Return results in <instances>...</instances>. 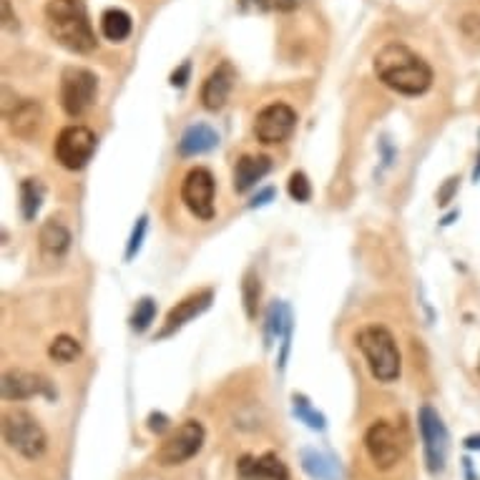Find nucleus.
<instances>
[{
    "mask_svg": "<svg viewBox=\"0 0 480 480\" xmlns=\"http://www.w3.org/2000/svg\"><path fill=\"white\" fill-rule=\"evenodd\" d=\"M375 76L400 96H423L433 86V68L402 43L383 46L373 61Z\"/></svg>",
    "mask_w": 480,
    "mask_h": 480,
    "instance_id": "obj_1",
    "label": "nucleus"
},
{
    "mask_svg": "<svg viewBox=\"0 0 480 480\" xmlns=\"http://www.w3.org/2000/svg\"><path fill=\"white\" fill-rule=\"evenodd\" d=\"M46 21L55 43L71 54H91L98 43L83 0H48Z\"/></svg>",
    "mask_w": 480,
    "mask_h": 480,
    "instance_id": "obj_2",
    "label": "nucleus"
},
{
    "mask_svg": "<svg viewBox=\"0 0 480 480\" xmlns=\"http://www.w3.org/2000/svg\"><path fill=\"white\" fill-rule=\"evenodd\" d=\"M358 347L377 383H395L400 377L402 360L395 334L383 324H367L358 333Z\"/></svg>",
    "mask_w": 480,
    "mask_h": 480,
    "instance_id": "obj_3",
    "label": "nucleus"
},
{
    "mask_svg": "<svg viewBox=\"0 0 480 480\" xmlns=\"http://www.w3.org/2000/svg\"><path fill=\"white\" fill-rule=\"evenodd\" d=\"M3 441L26 460H38L48 451V435L26 410H11L3 417Z\"/></svg>",
    "mask_w": 480,
    "mask_h": 480,
    "instance_id": "obj_4",
    "label": "nucleus"
},
{
    "mask_svg": "<svg viewBox=\"0 0 480 480\" xmlns=\"http://www.w3.org/2000/svg\"><path fill=\"white\" fill-rule=\"evenodd\" d=\"M417 427L423 438V453H425V467L430 476H441L448 463V451H451V435L442 423L441 413L430 405H423L417 413Z\"/></svg>",
    "mask_w": 480,
    "mask_h": 480,
    "instance_id": "obj_5",
    "label": "nucleus"
},
{
    "mask_svg": "<svg viewBox=\"0 0 480 480\" xmlns=\"http://www.w3.org/2000/svg\"><path fill=\"white\" fill-rule=\"evenodd\" d=\"M408 451V442L390 420H377L365 433V453L377 470H390L400 463Z\"/></svg>",
    "mask_w": 480,
    "mask_h": 480,
    "instance_id": "obj_6",
    "label": "nucleus"
},
{
    "mask_svg": "<svg viewBox=\"0 0 480 480\" xmlns=\"http://www.w3.org/2000/svg\"><path fill=\"white\" fill-rule=\"evenodd\" d=\"M98 79L88 68L68 66L61 73V106L71 119H80L96 104Z\"/></svg>",
    "mask_w": 480,
    "mask_h": 480,
    "instance_id": "obj_7",
    "label": "nucleus"
},
{
    "mask_svg": "<svg viewBox=\"0 0 480 480\" xmlns=\"http://www.w3.org/2000/svg\"><path fill=\"white\" fill-rule=\"evenodd\" d=\"M206 442V430L201 425L199 420H187L173 430L166 441L161 442L159 451H156V463L164 467L181 466L191 460L194 455L201 453Z\"/></svg>",
    "mask_w": 480,
    "mask_h": 480,
    "instance_id": "obj_8",
    "label": "nucleus"
},
{
    "mask_svg": "<svg viewBox=\"0 0 480 480\" xmlns=\"http://www.w3.org/2000/svg\"><path fill=\"white\" fill-rule=\"evenodd\" d=\"M96 151V134L88 129V126H80V123H73V126H66L61 134L55 136L54 154L58 164L68 169V172H79L83 169Z\"/></svg>",
    "mask_w": 480,
    "mask_h": 480,
    "instance_id": "obj_9",
    "label": "nucleus"
},
{
    "mask_svg": "<svg viewBox=\"0 0 480 480\" xmlns=\"http://www.w3.org/2000/svg\"><path fill=\"white\" fill-rule=\"evenodd\" d=\"M214 197H216V181L214 173L204 166H197L184 176L181 181V201L187 204V209L201 222L214 219Z\"/></svg>",
    "mask_w": 480,
    "mask_h": 480,
    "instance_id": "obj_10",
    "label": "nucleus"
},
{
    "mask_svg": "<svg viewBox=\"0 0 480 480\" xmlns=\"http://www.w3.org/2000/svg\"><path fill=\"white\" fill-rule=\"evenodd\" d=\"M297 111L290 104H269L254 119V136L262 144H282L292 136Z\"/></svg>",
    "mask_w": 480,
    "mask_h": 480,
    "instance_id": "obj_11",
    "label": "nucleus"
},
{
    "mask_svg": "<svg viewBox=\"0 0 480 480\" xmlns=\"http://www.w3.org/2000/svg\"><path fill=\"white\" fill-rule=\"evenodd\" d=\"M3 400L8 402H21L28 398H36V395H46V398H54V387L51 383L38 373H30V370H8L3 375Z\"/></svg>",
    "mask_w": 480,
    "mask_h": 480,
    "instance_id": "obj_12",
    "label": "nucleus"
},
{
    "mask_svg": "<svg viewBox=\"0 0 480 480\" xmlns=\"http://www.w3.org/2000/svg\"><path fill=\"white\" fill-rule=\"evenodd\" d=\"M212 302H214V290H199V292L184 297L176 307L169 309L166 322H164L161 333L156 334V340H166V337H172L173 333H179L184 324H189L191 320H197L199 315H204L206 309L212 307Z\"/></svg>",
    "mask_w": 480,
    "mask_h": 480,
    "instance_id": "obj_13",
    "label": "nucleus"
},
{
    "mask_svg": "<svg viewBox=\"0 0 480 480\" xmlns=\"http://www.w3.org/2000/svg\"><path fill=\"white\" fill-rule=\"evenodd\" d=\"M234 80H237L234 66L229 61H222L206 76L204 86H201V104H204V108L206 111H222V108L227 106L232 88H234Z\"/></svg>",
    "mask_w": 480,
    "mask_h": 480,
    "instance_id": "obj_14",
    "label": "nucleus"
},
{
    "mask_svg": "<svg viewBox=\"0 0 480 480\" xmlns=\"http://www.w3.org/2000/svg\"><path fill=\"white\" fill-rule=\"evenodd\" d=\"M240 480H290V470L282 463L280 455H241L237 463Z\"/></svg>",
    "mask_w": 480,
    "mask_h": 480,
    "instance_id": "obj_15",
    "label": "nucleus"
},
{
    "mask_svg": "<svg viewBox=\"0 0 480 480\" xmlns=\"http://www.w3.org/2000/svg\"><path fill=\"white\" fill-rule=\"evenodd\" d=\"M5 121H8L11 134L21 136V139H33L43 123V108L38 101L23 98V101H15L13 108H5Z\"/></svg>",
    "mask_w": 480,
    "mask_h": 480,
    "instance_id": "obj_16",
    "label": "nucleus"
},
{
    "mask_svg": "<svg viewBox=\"0 0 480 480\" xmlns=\"http://www.w3.org/2000/svg\"><path fill=\"white\" fill-rule=\"evenodd\" d=\"M269 172H272V159L265 156V154L241 156L237 161V166H234V189H237V194H244V191L257 187V181H262Z\"/></svg>",
    "mask_w": 480,
    "mask_h": 480,
    "instance_id": "obj_17",
    "label": "nucleus"
},
{
    "mask_svg": "<svg viewBox=\"0 0 480 480\" xmlns=\"http://www.w3.org/2000/svg\"><path fill=\"white\" fill-rule=\"evenodd\" d=\"M219 147V134L214 131L209 123H194L179 139V154L189 159V156H199L212 148Z\"/></svg>",
    "mask_w": 480,
    "mask_h": 480,
    "instance_id": "obj_18",
    "label": "nucleus"
},
{
    "mask_svg": "<svg viewBox=\"0 0 480 480\" xmlns=\"http://www.w3.org/2000/svg\"><path fill=\"white\" fill-rule=\"evenodd\" d=\"M299 463H302V470L307 473L309 478L342 480V467L337 466L330 455L322 453V451H315V448H302V453H299Z\"/></svg>",
    "mask_w": 480,
    "mask_h": 480,
    "instance_id": "obj_19",
    "label": "nucleus"
},
{
    "mask_svg": "<svg viewBox=\"0 0 480 480\" xmlns=\"http://www.w3.org/2000/svg\"><path fill=\"white\" fill-rule=\"evenodd\" d=\"M38 244L43 254L63 257L71 249V232L61 219H48V222H43L38 232Z\"/></svg>",
    "mask_w": 480,
    "mask_h": 480,
    "instance_id": "obj_20",
    "label": "nucleus"
},
{
    "mask_svg": "<svg viewBox=\"0 0 480 480\" xmlns=\"http://www.w3.org/2000/svg\"><path fill=\"white\" fill-rule=\"evenodd\" d=\"M131 30H134V21H131V15L126 13V11H121V8H108L106 13L101 15V33L111 43L126 40L131 36Z\"/></svg>",
    "mask_w": 480,
    "mask_h": 480,
    "instance_id": "obj_21",
    "label": "nucleus"
},
{
    "mask_svg": "<svg viewBox=\"0 0 480 480\" xmlns=\"http://www.w3.org/2000/svg\"><path fill=\"white\" fill-rule=\"evenodd\" d=\"M292 333V312L284 302H272L267 309V324H265V334H267V345L274 340H284Z\"/></svg>",
    "mask_w": 480,
    "mask_h": 480,
    "instance_id": "obj_22",
    "label": "nucleus"
},
{
    "mask_svg": "<svg viewBox=\"0 0 480 480\" xmlns=\"http://www.w3.org/2000/svg\"><path fill=\"white\" fill-rule=\"evenodd\" d=\"M46 197V189L40 184L38 179H23L21 189H18V199H21V214L26 222H33L36 214L40 212V204Z\"/></svg>",
    "mask_w": 480,
    "mask_h": 480,
    "instance_id": "obj_23",
    "label": "nucleus"
},
{
    "mask_svg": "<svg viewBox=\"0 0 480 480\" xmlns=\"http://www.w3.org/2000/svg\"><path fill=\"white\" fill-rule=\"evenodd\" d=\"M259 294H262L259 274H257L254 269H247V274H244V280H241V302H244V312H247L249 320H257Z\"/></svg>",
    "mask_w": 480,
    "mask_h": 480,
    "instance_id": "obj_24",
    "label": "nucleus"
},
{
    "mask_svg": "<svg viewBox=\"0 0 480 480\" xmlns=\"http://www.w3.org/2000/svg\"><path fill=\"white\" fill-rule=\"evenodd\" d=\"M292 413L299 423H305V425L312 427V430H324V427H327L324 415H322L317 408H312V402H309L305 395H294Z\"/></svg>",
    "mask_w": 480,
    "mask_h": 480,
    "instance_id": "obj_25",
    "label": "nucleus"
},
{
    "mask_svg": "<svg viewBox=\"0 0 480 480\" xmlns=\"http://www.w3.org/2000/svg\"><path fill=\"white\" fill-rule=\"evenodd\" d=\"M48 355L51 360L61 362V365H71L80 355V342L71 334H58L51 347H48Z\"/></svg>",
    "mask_w": 480,
    "mask_h": 480,
    "instance_id": "obj_26",
    "label": "nucleus"
},
{
    "mask_svg": "<svg viewBox=\"0 0 480 480\" xmlns=\"http://www.w3.org/2000/svg\"><path fill=\"white\" fill-rule=\"evenodd\" d=\"M154 320H156V302H154L151 297L139 299L134 315H131V330H134V333H147Z\"/></svg>",
    "mask_w": 480,
    "mask_h": 480,
    "instance_id": "obj_27",
    "label": "nucleus"
},
{
    "mask_svg": "<svg viewBox=\"0 0 480 480\" xmlns=\"http://www.w3.org/2000/svg\"><path fill=\"white\" fill-rule=\"evenodd\" d=\"M287 189H290V197H292L294 201H299V204L312 199V184H309L307 173L294 172L292 176H290V187Z\"/></svg>",
    "mask_w": 480,
    "mask_h": 480,
    "instance_id": "obj_28",
    "label": "nucleus"
},
{
    "mask_svg": "<svg viewBox=\"0 0 480 480\" xmlns=\"http://www.w3.org/2000/svg\"><path fill=\"white\" fill-rule=\"evenodd\" d=\"M148 229V216H139L134 224V232H131V240H129V247H126V259H134L141 244H144V237H147Z\"/></svg>",
    "mask_w": 480,
    "mask_h": 480,
    "instance_id": "obj_29",
    "label": "nucleus"
},
{
    "mask_svg": "<svg viewBox=\"0 0 480 480\" xmlns=\"http://www.w3.org/2000/svg\"><path fill=\"white\" fill-rule=\"evenodd\" d=\"M460 30L467 40H480V15L467 13L463 21H460Z\"/></svg>",
    "mask_w": 480,
    "mask_h": 480,
    "instance_id": "obj_30",
    "label": "nucleus"
},
{
    "mask_svg": "<svg viewBox=\"0 0 480 480\" xmlns=\"http://www.w3.org/2000/svg\"><path fill=\"white\" fill-rule=\"evenodd\" d=\"M189 76H191V61H184L181 66L176 68L172 73V86L173 88H184L187 86Z\"/></svg>",
    "mask_w": 480,
    "mask_h": 480,
    "instance_id": "obj_31",
    "label": "nucleus"
},
{
    "mask_svg": "<svg viewBox=\"0 0 480 480\" xmlns=\"http://www.w3.org/2000/svg\"><path fill=\"white\" fill-rule=\"evenodd\" d=\"M148 430L156 433V435L166 433V430H169V417L164 413H151L148 415Z\"/></svg>",
    "mask_w": 480,
    "mask_h": 480,
    "instance_id": "obj_32",
    "label": "nucleus"
},
{
    "mask_svg": "<svg viewBox=\"0 0 480 480\" xmlns=\"http://www.w3.org/2000/svg\"><path fill=\"white\" fill-rule=\"evenodd\" d=\"M458 187H460V179H455V176L453 179H448L445 187L438 191V204H448V201L453 199V194L458 191Z\"/></svg>",
    "mask_w": 480,
    "mask_h": 480,
    "instance_id": "obj_33",
    "label": "nucleus"
},
{
    "mask_svg": "<svg viewBox=\"0 0 480 480\" xmlns=\"http://www.w3.org/2000/svg\"><path fill=\"white\" fill-rule=\"evenodd\" d=\"M3 26L8 30H18V18L13 15V8H11V0H3Z\"/></svg>",
    "mask_w": 480,
    "mask_h": 480,
    "instance_id": "obj_34",
    "label": "nucleus"
},
{
    "mask_svg": "<svg viewBox=\"0 0 480 480\" xmlns=\"http://www.w3.org/2000/svg\"><path fill=\"white\" fill-rule=\"evenodd\" d=\"M274 199V189L269 187L265 189V191H259L257 197H254L252 201H249V209H259V206H267L269 201Z\"/></svg>",
    "mask_w": 480,
    "mask_h": 480,
    "instance_id": "obj_35",
    "label": "nucleus"
},
{
    "mask_svg": "<svg viewBox=\"0 0 480 480\" xmlns=\"http://www.w3.org/2000/svg\"><path fill=\"white\" fill-rule=\"evenodd\" d=\"M463 445H466L467 451H480V433L478 435H467Z\"/></svg>",
    "mask_w": 480,
    "mask_h": 480,
    "instance_id": "obj_36",
    "label": "nucleus"
},
{
    "mask_svg": "<svg viewBox=\"0 0 480 480\" xmlns=\"http://www.w3.org/2000/svg\"><path fill=\"white\" fill-rule=\"evenodd\" d=\"M473 181H480V156L476 161V169H473Z\"/></svg>",
    "mask_w": 480,
    "mask_h": 480,
    "instance_id": "obj_37",
    "label": "nucleus"
},
{
    "mask_svg": "<svg viewBox=\"0 0 480 480\" xmlns=\"http://www.w3.org/2000/svg\"><path fill=\"white\" fill-rule=\"evenodd\" d=\"M478 373H480V360H478Z\"/></svg>",
    "mask_w": 480,
    "mask_h": 480,
    "instance_id": "obj_38",
    "label": "nucleus"
}]
</instances>
